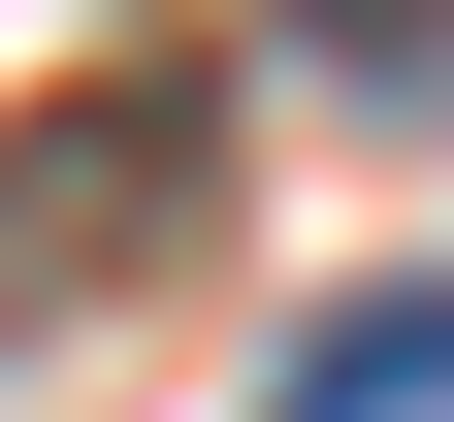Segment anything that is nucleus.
<instances>
[{"label": "nucleus", "instance_id": "obj_1", "mask_svg": "<svg viewBox=\"0 0 454 422\" xmlns=\"http://www.w3.org/2000/svg\"><path fill=\"white\" fill-rule=\"evenodd\" d=\"M195 163H227V66H98L66 131H0V292H98Z\"/></svg>", "mask_w": 454, "mask_h": 422}, {"label": "nucleus", "instance_id": "obj_2", "mask_svg": "<svg viewBox=\"0 0 454 422\" xmlns=\"http://www.w3.org/2000/svg\"><path fill=\"white\" fill-rule=\"evenodd\" d=\"M260 422H454V260H422V292H357V325H325Z\"/></svg>", "mask_w": 454, "mask_h": 422}, {"label": "nucleus", "instance_id": "obj_3", "mask_svg": "<svg viewBox=\"0 0 454 422\" xmlns=\"http://www.w3.org/2000/svg\"><path fill=\"white\" fill-rule=\"evenodd\" d=\"M293 98H389V131H422L454 98V0H293Z\"/></svg>", "mask_w": 454, "mask_h": 422}]
</instances>
